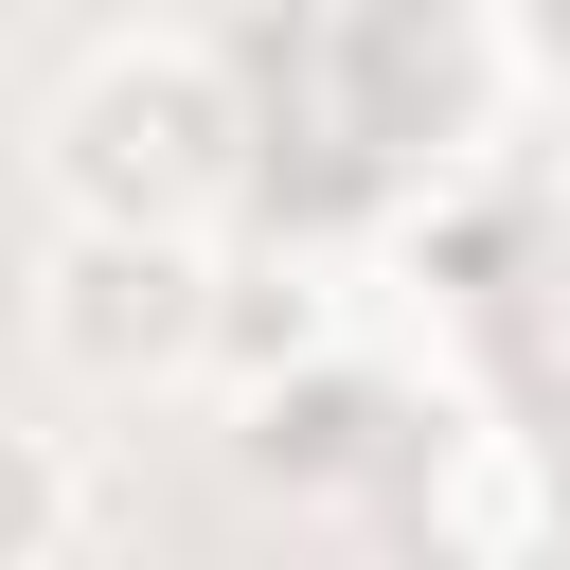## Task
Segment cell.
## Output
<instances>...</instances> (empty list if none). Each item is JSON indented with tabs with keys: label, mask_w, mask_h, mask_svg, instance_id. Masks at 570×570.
Here are the masks:
<instances>
[{
	"label": "cell",
	"mask_w": 570,
	"mask_h": 570,
	"mask_svg": "<svg viewBox=\"0 0 570 570\" xmlns=\"http://www.w3.org/2000/svg\"><path fill=\"white\" fill-rule=\"evenodd\" d=\"M303 107H267V178L303 160L321 196H428L481 125H499V89H517V53H499V18L481 0H303Z\"/></svg>",
	"instance_id": "6da1fadb"
},
{
	"label": "cell",
	"mask_w": 570,
	"mask_h": 570,
	"mask_svg": "<svg viewBox=\"0 0 570 570\" xmlns=\"http://www.w3.org/2000/svg\"><path fill=\"white\" fill-rule=\"evenodd\" d=\"M36 178H53V214L232 232V214L267 196V107H249L232 36H107V53L36 107Z\"/></svg>",
	"instance_id": "7a4b0ae2"
},
{
	"label": "cell",
	"mask_w": 570,
	"mask_h": 570,
	"mask_svg": "<svg viewBox=\"0 0 570 570\" xmlns=\"http://www.w3.org/2000/svg\"><path fill=\"white\" fill-rule=\"evenodd\" d=\"M445 445H463V410L356 321H303L267 356H232V481L285 499V517H428Z\"/></svg>",
	"instance_id": "3957f363"
},
{
	"label": "cell",
	"mask_w": 570,
	"mask_h": 570,
	"mask_svg": "<svg viewBox=\"0 0 570 570\" xmlns=\"http://www.w3.org/2000/svg\"><path fill=\"white\" fill-rule=\"evenodd\" d=\"M36 356L89 410H160L232 356V249L214 232H142V214H53L36 249Z\"/></svg>",
	"instance_id": "277c9868"
},
{
	"label": "cell",
	"mask_w": 570,
	"mask_h": 570,
	"mask_svg": "<svg viewBox=\"0 0 570 570\" xmlns=\"http://www.w3.org/2000/svg\"><path fill=\"white\" fill-rule=\"evenodd\" d=\"M89 534V481H71V445L53 428H0V570H53Z\"/></svg>",
	"instance_id": "5b68a950"
},
{
	"label": "cell",
	"mask_w": 570,
	"mask_h": 570,
	"mask_svg": "<svg viewBox=\"0 0 570 570\" xmlns=\"http://www.w3.org/2000/svg\"><path fill=\"white\" fill-rule=\"evenodd\" d=\"M481 18H499L517 89H552V107H570V0H481Z\"/></svg>",
	"instance_id": "8992f818"
}]
</instances>
